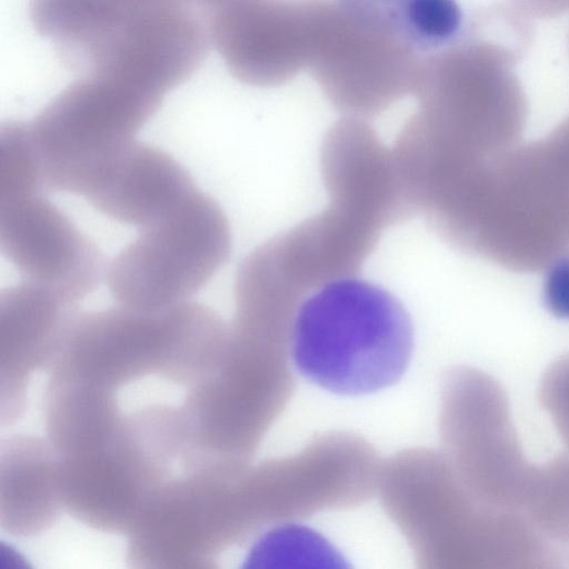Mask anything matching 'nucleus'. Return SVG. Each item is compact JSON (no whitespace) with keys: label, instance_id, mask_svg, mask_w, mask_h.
<instances>
[{"label":"nucleus","instance_id":"1","mask_svg":"<svg viewBox=\"0 0 569 569\" xmlns=\"http://www.w3.org/2000/svg\"><path fill=\"white\" fill-rule=\"evenodd\" d=\"M297 370L343 396L398 382L412 356L413 329L403 305L379 284L353 277L330 281L299 306L290 331Z\"/></svg>","mask_w":569,"mask_h":569},{"label":"nucleus","instance_id":"2","mask_svg":"<svg viewBox=\"0 0 569 569\" xmlns=\"http://www.w3.org/2000/svg\"><path fill=\"white\" fill-rule=\"evenodd\" d=\"M222 335L221 318L191 300L158 311L78 313L48 371L116 393L153 375L190 386L213 363Z\"/></svg>","mask_w":569,"mask_h":569},{"label":"nucleus","instance_id":"3","mask_svg":"<svg viewBox=\"0 0 569 569\" xmlns=\"http://www.w3.org/2000/svg\"><path fill=\"white\" fill-rule=\"evenodd\" d=\"M308 68L328 101L369 118L413 93L423 62L390 0H310Z\"/></svg>","mask_w":569,"mask_h":569},{"label":"nucleus","instance_id":"4","mask_svg":"<svg viewBox=\"0 0 569 569\" xmlns=\"http://www.w3.org/2000/svg\"><path fill=\"white\" fill-rule=\"evenodd\" d=\"M256 503L240 462L183 471L154 492L128 533L136 569H203L252 528Z\"/></svg>","mask_w":569,"mask_h":569},{"label":"nucleus","instance_id":"5","mask_svg":"<svg viewBox=\"0 0 569 569\" xmlns=\"http://www.w3.org/2000/svg\"><path fill=\"white\" fill-rule=\"evenodd\" d=\"M231 249L221 207L198 190L172 211L140 229L107 267L119 306L158 311L190 301L220 270Z\"/></svg>","mask_w":569,"mask_h":569},{"label":"nucleus","instance_id":"6","mask_svg":"<svg viewBox=\"0 0 569 569\" xmlns=\"http://www.w3.org/2000/svg\"><path fill=\"white\" fill-rule=\"evenodd\" d=\"M164 94L120 78L86 74L29 123L46 186L61 191L89 163L134 139Z\"/></svg>","mask_w":569,"mask_h":569},{"label":"nucleus","instance_id":"7","mask_svg":"<svg viewBox=\"0 0 569 569\" xmlns=\"http://www.w3.org/2000/svg\"><path fill=\"white\" fill-rule=\"evenodd\" d=\"M171 460L131 415L101 446L59 456L63 509L83 525L129 533L146 506L170 478Z\"/></svg>","mask_w":569,"mask_h":569},{"label":"nucleus","instance_id":"8","mask_svg":"<svg viewBox=\"0 0 569 569\" xmlns=\"http://www.w3.org/2000/svg\"><path fill=\"white\" fill-rule=\"evenodd\" d=\"M0 248L24 281L76 305L106 277L97 247L41 191L0 199Z\"/></svg>","mask_w":569,"mask_h":569},{"label":"nucleus","instance_id":"9","mask_svg":"<svg viewBox=\"0 0 569 569\" xmlns=\"http://www.w3.org/2000/svg\"><path fill=\"white\" fill-rule=\"evenodd\" d=\"M208 31L236 79L278 87L308 67L310 0H233L213 8Z\"/></svg>","mask_w":569,"mask_h":569},{"label":"nucleus","instance_id":"10","mask_svg":"<svg viewBox=\"0 0 569 569\" xmlns=\"http://www.w3.org/2000/svg\"><path fill=\"white\" fill-rule=\"evenodd\" d=\"M196 190L192 178L176 159L133 139L77 172L64 192L82 197L120 223L141 229Z\"/></svg>","mask_w":569,"mask_h":569},{"label":"nucleus","instance_id":"11","mask_svg":"<svg viewBox=\"0 0 569 569\" xmlns=\"http://www.w3.org/2000/svg\"><path fill=\"white\" fill-rule=\"evenodd\" d=\"M320 168L330 203L382 230L415 212L392 149L365 118L346 116L329 128Z\"/></svg>","mask_w":569,"mask_h":569},{"label":"nucleus","instance_id":"12","mask_svg":"<svg viewBox=\"0 0 569 569\" xmlns=\"http://www.w3.org/2000/svg\"><path fill=\"white\" fill-rule=\"evenodd\" d=\"M77 305L28 281L0 295L1 426L24 411L33 372L48 370L78 316Z\"/></svg>","mask_w":569,"mask_h":569},{"label":"nucleus","instance_id":"13","mask_svg":"<svg viewBox=\"0 0 569 569\" xmlns=\"http://www.w3.org/2000/svg\"><path fill=\"white\" fill-rule=\"evenodd\" d=\"M382 229L331 204L322 212L273 237L284 269L309 293L353 277L373 251Z\"/></svg>","mask_w":569,"mask_h":569},{"label":"nucleus","instance_id":"14","mask_svg":"<svg viewBox=\"0 0 569 569\" xmlns=\"http://www.w3.org/2000/svg\"><path fill=\"white\" fill-rule=\"evenodd\" d=\"M63 509L59 455L48 439L14 435L0 448V526L18 538L38 536Z\"/></svg>","mask_w":569,"mask_h":569},{"label":"nucleus","instance_id":"15","mask_svg":"<svg viewBox=\"0 0 569 569\" xmlns=\"http://www.w3.org/2000/svg\"><path fill=\"white\" fill-rule=\"evenodd\" d=\"M154 0H30L29 16L38 33L56 44L72 66L86 68Z\"/></svg>","mask_w":569,"mask_h":569},{"label":"nucleus","instance_id":"16","mask_svg":"<svg viewBox=\"0 0 569 569\" xmlns=\"http://www.w3.org/2000/svg\"><path fill=\"white\" fill-rule=\"evenodd\" d=\"M42 186L41 158L29 123H3L0 129V199L39 192Z\"/></svg>","mask_w":569,"mask_h":569},{"label":"nucleus","instance_id":"17","mask_svg":"<svg viewBox=\"0 0 569 569\" xmlns=\"http://www.w3.org/2000/svg\"><path fill=\"white\" fill-rule=\"evenodd\" d=\"M392 2L402 29L419 51L439 49L459 33L462 12L456 0Z\"/></svg>","mask_w":569,"mask_h":569},{"label":"nucleus","instance_id":"18","mask_svg":"<svg viewBox=\"0 0 569 569\" xmlns=\"http://www.w3.org/2000/svg\"><path fill=\"white\" fill-rule=\"evenodd\" d=\"M545 301L555 316L569 319V259L550 269L545 283Z\"/></svg>","mask_w":569,"mask_h":569},{"label":"nucleus","instance_id":"19","mask_svg":"<svg viewBox=\"0 0 569 569\" xmlns=\"http://www.w3.org/2000/svg\"><path fill=\"white\" fill-rule=\"evenodd\" d=\"M527 18H553L569 10V0H512Z\"/></svg>","mask_w":569,"mask_h":569},{"label":"nucleus","instance_id":"20","mask_svg":"<svg viewBox=\"0 0 569 569\" xmlns=\"http://www.w3.org/2000/svg\"><path fill=\"white\" fill-rule=\"evenodd\" d=\"M187 1L202 3V4H208V6H211L213 8H217V7L221 6V4H224V3L233 1V0H187Z\"/></svg>","mask_w":569,"mask_h":569},{"label":"nucleus","instance_id":"21","mask_svg":"<svg viewBox=\"0 0 569 569\" xmlns=\"http://www.w3.org/2000/svg\"><path fill=\"white\" fill-rule=\"evenodd\" d=\"M390 1H395V0H390Z\"/></svg>","mask_w":569,"mask_h":569}]
</instances>
